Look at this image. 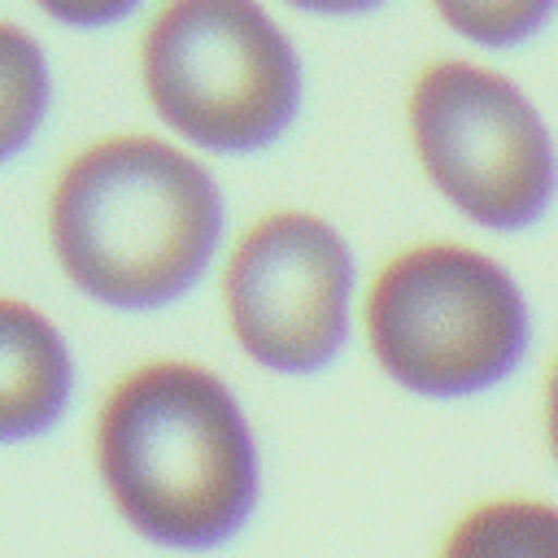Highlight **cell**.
<instances>
[{"label": "cell", "mask_w": 558, "mask_h": 558, "mask_svg": "<svg viewBox=\"0 0 558 558\" xmlns=\"http://www.w3.org/2000/svg\"><path fill=\"white\" fill-rule=\"evenodd\" d=\"M96 471L118 514L170 549H209L240 532L257 493V453L231 388L196 362L126 371L96 414Z\"/></svg>", "instance_id": "cell-1"}, {"label": "cell", "mask_w": 558, "mask_h": 558, "mask_svg": "<svg viewBox=\"0 0 558 558\" xmlns=\"http://www.w3.org/2000/svg\"><path fill=\"white\" fill-rule=\"evenodd\" d=\"M222 201L209 170L153 135H109L70 157L48 196V240L70 283L118 310L187 292L214 257Z\"/></svg>", "instance_id": "cell-2"}, {"label": "cell", "mask_w": 558, "mask_h": 558, "mask_svg": "<svg viewBox=\"0 0 558 558\" xmlns=\"http://www.w3.org/2000/svg\"><path fill=\"white\" fill-rule=\"evenodd\" d=\"M379 371L418 397H475L506 384L532 349V305L510 266L462 240L392 253L362 305Z\"/></svg>", "instance_id": "cell-3"}, {"label": "cell", "mask_w": 558, "mask_h": 558, "mask_svg": "<svg viewBox=\"0 0 558 558\" xmlns=\"http://www.w3.org/2000/svg\"><path fill=\"white\" fill-rule=\"evenodd\" d=\"M427 183L484 231H527L558 196V144L536 100L466 57L427 61L405 100Z\"/></svg>", "instance_id": "cell-4"}, {"label": "cell", "mask_w": 558, "mask_h": 558, "mask_svg": "<svg viewBox=\"0 0 558 558\" xmlns=\"http://www.w3.org/2000/svg\"><path fill=\"white\" fill-rule=\"evenodd\" d=\"M140 74L161 122L218 153L279 140L301 105V61L257 0H166Z\"/></svg>", "instance_id": "cell-5"}, {"label": "cell", "mask_w": 558, "mask_h": 558, "mask_svg": "<svg viewBox=\"0 0 558 558\" xmlns=\"http://www.w3.org/2000/svg\"><path fill=\"white\" fill-rule=\"evenodd\" d=\"M222 305L244 353L283 375L327 366L353 314V253L344 235L305 209L257 218L231 248Z\"/></svg>", "instance_id": "cell-6"}, {"label": "cell", "mask_w": 558, "mask_h": 558, "mask_svg": "<svg viewBox=\"0 0 558 558\" xmlns=\"http://www.w3.org/2000/svg\"><path fill=\"white\" fill-rule=\"evenodd\" d=\"M74 388L61 331L26 301L0 296V440H26L57 423Z\"/></svg>", "instance_id": "cell-7"}, {"label": "cell", "mask_w": 558, "mask_h": 558, "mask_svg": "<svg viewBox=\"0 0 558 558\" xmlns=\"http://www.w3.org/2000/svg\"><path fill=\"white\" fill-rule=\"evenodd\" d=\"M436 558H558V501L488 497L453 519Z\"/></svg>", "instance_id": "cell-8"}, {"label": "cell", "mask_w": 558, "mask_h": 558, "mask_svg": "<svg viewBox=\"0 0 558 558\" xmlns=\"http://www.w3.org/2000/svg\"><path fill=\"white\" fill-rule=\"evenodd\" d=\"M44 109H48L44 52L22 26L0 22V161L26 148V140L44 122Z\"/></svg>", "instance_id": "cell-9"}, {"label": "cell", "mask_w": 558, "mask_h": 558, "mask_svg": "<svg viewBox=\"0 0 558 558\" xmlns=\"http://www.w3.org/2000/svg\"><path fill=\"white\" fill-rule=\"evenodd\" d=\"M432 9L475 48H519L554 22L558 0H432Z\"/></svg>", "instance_id": "cell-10"}, {"label": "cell", "mask_w": 558, "mask_h": 558, "mask_svg": "<svg viewBox=\"0 0 558 558\" xmlns=\"http://www.w3.org/2000/svg\"><path fill=\"white\" fill-rule=\"evenodd\" d=\"M35 4L65 26H109V22L126 17L140 0H35Z\"/></svg>", "instance_id": "cell-11"}, {"label": "cell", "mask_w": 558, "mask_h": 558, "mask_svg": "<svg viewBox=\"0 0 558 558\" xmlns=\"http://www.w3.org/2000/svg\"><path fill=\"white\" fill-rule=\"evenodd\" d=\"M541 436H545L549 462L558 466V353L549 357L545 379H541Z\"/></svg>", "instance_id": "cell-12"}, {"label": "cell", "mask_w": 558, "mask_h": 558, "mask_svg": "<svg viewBox=\"0 0 558 558\" xmlns=\"http://www.w3.org/2000/svg\"><path fill=\"white\" fill-rule=\"evenodd\" d=\"M288 4L310 9V13H366V9H375L384 0H288Z\"/></svg>", "instance_id": "cell-13"}]
</instances>
